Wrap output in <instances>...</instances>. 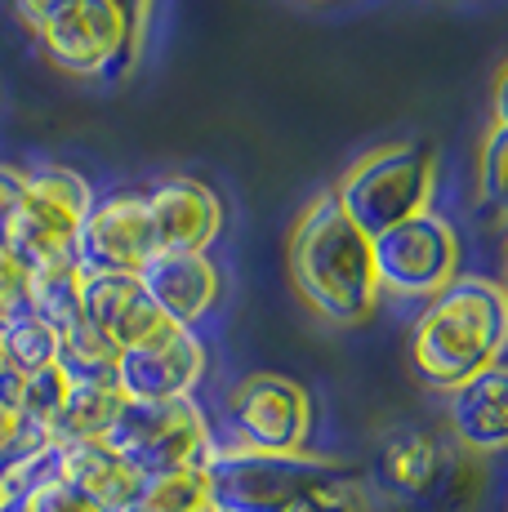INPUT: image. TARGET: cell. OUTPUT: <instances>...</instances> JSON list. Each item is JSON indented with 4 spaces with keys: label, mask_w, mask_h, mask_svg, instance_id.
I'll use <instances>...</instances> for the list:
<instances>
[{
    "label": "cell",
    "mask_w": 508,
    "mask_h": 512,
    "mask_svg": "<svg viewBox=\"0 0 508 512\" xmlns=\"http://www.w3.org/2000/svg\"><path fill=\"white\" fill-rule=\"evenodd\" d=\"M290 512H370V504H366V495H361L357 477H348V481H335V486L312 490L304 504Z\"/></svg>",
    "instance_id": "27"
},
{
    "label": "cell",
    "mask_w": 508,
    "mask_h": 512,
    "mask_svg": "<svg viewBox=\"0 0 508 512\" xmlns=\"http://www.w3.org/2000/svg\"><path fill=\"white\" fill-rule=\"evenodd\" d=\"M103 446L139 477L201 468L205 450L214 446L210 423L192 397L174 401H125L116 410L112 428L103 432Z\"/></svg>",
    "instance_id": "6"
},
{
    "label": "cell",
    "mask_w": 508,
    "mask_h": 512,
    "mask_svg": "<svg viewBox=\"0 0 508 512\" xmlns=\"http://www.w3.org/2000/svg\"><path fill=\"white\" fill-rule=\"evenodd\" d=\"M205 374V343L197 330L161 321L148 339L116 352V388L125 401H174L192 397Z\"/></svg>",
    "instance_id": "9"
},
{
    "label": "cell",
    "mask_w": 508,
    "mask_h": 512,
    "mask_svg": "<svg viewBox=\"0 0 508 512\" xmlns=\"http://www.w3.org/2000/svg\"><path fill=\"white\" fill-rule=\"evenodd\" d=\"M112 5L121 9L125 27H130V45H134V54H139V45H143V32H148V14H152V0H112Z\"/></svg>",
    "instance_id": "30"
},
{
    "label": "cell",
    "mask_w": 508,
    "mask_h": 512,
    "mask_svg": "<svg viewBox=\"0 0 508 512\" xmlns=\"http://www.w3.org/2000/svg\"><path fill=\"white\" fill-rule=\"evenodd\" d=\"M228 446L241 450H304L312 432V397L286 374H246L228 392Z\"/></svg>",
    "instance_id": "8"
},
{
    "label": "cell",
    "mask_w": 508,
    "mask_h": 512,
    "mask_svg": "<svg viewBox=\"0 0 508 512\" xmlns=\"http://www.w3.org/2000/svg\"><path fill=\"white\" fill-rule=\"evenodd\" d=\"M210 512H290L312 490L357 477L344 459L312 450H241L214 441L201 459Z\"/></svg>",
    "instance_id": "3"
},
{
    "label": "cell",
    "mask_w": 508,
    "mask_h": 512,
    "mask_svg": "<svg viewBox=\"0 0 508 512\" xmlns=\"http://www.w3.org/2000/svg\"><path fill=\"white\" fill-rule=\"evenodd\" d=\"M156 254H205L223 228V205L201 179H165L148 196Z\"/></svg>",
    "instance_id": "12"
},
{
    "label": "cell",
    "mask_w": 508,
    "mask_h": 512,
    "mask_svg": "<svg viewBox=\"0 0 508 512\" xmlns=\"http://www.w3.org/2000/svg\"><path fill=\"white\" fill-rule=\"evenodd\" d=\"M130 512H210V495H205L201 468H179V472H161V477H143Z\"/></svg>",
    "instance_id": "21"
},
{
    "label": "cell",
    "mask_w": 508,
    "mask_h": 512,
    "mask_svg": "<svg viewBox=\"0 0 508 512\" xmlns=\"http://www.w3.org/2000/svg\"><path fill=\"white\" fill-rule=\"evenodd\" d=\"M0 361L14 366L18 374L45 370L58 361V334L45 326L41 317H23L14 321L9 330H0Z\"/></svg>",
    "instance_id": "23"
},
{
    "label": "cell",
    "mask_w": 508,
    "mask_h": 512,
    "mask_svg": "<svg viewBox=\"0 0 508 512\" xmlns=\"http://www.w3.org/2000/svg\"><path fill=\"white\" fill-rule=\"evenodd\" d=\"M335 205L366 236H379L415 214L433 210L437 196V152L424 143H388L353 161L335 192Z\"/></svg>",
    "instance_id": "4"
},
{
    "label": "cell",
    "mask_w": 508,
    "mask_h": 512,
    "mask_svg": "<svg viewBox=\"0 0 508 512\" xmlns=\"http://www.w3.org/2000/svg\"><path fill=\"white\" fill-rule=\"evenodd\" d=\"M81 285H85V272L76 268V263H58V268L32 272V317H41L54 334L76 326V321L85 317Z\"/></svg>",
    "instance_id": "19"
},
{
    "label": "cell",
    "mask_w": 508,
    "mask_h": 512,
    "mask_svg": "<svg viewBox=\"0 0 508 512\" xmlns=\"http://www.w3.org/2000/svg\"><path fill=\"white\" fill-rule=\"evenodd\" d=\"M41 45L63 72L76 76H99L116 63L130 67L139 58L130 45V27L112 0H76L41 32Z\"/></svg>",
    "instance_id": "11"
},
{
    "label": "cell",
    "mask_w": 508,
    "mask_h": 512,
    "mask_svg": "<svg viewBox=\"0 0 508 512\" xmlns=\"http://www.w3.org/2000/svg\"><path fill=\"white\" fill-rule=\"evenodd\" d=\"M14 5H18V18H23V23L32 27L36 36H41L45 27H50L54 18L63 14V9H72V5H76V0H14Z\"/></svg>",
    "instance_id": "29"
},
{
    "label": "cell",
    "mask_w": 508,
    "mask_h": 512,
    "mask_svg": "<svg viewBox=\"0 0 508 512\" xmlns=\"http://www.w3.org/2000/svg\"><path fill=\"white\" fill-rule=\"evenodd\" d=\"M18 508H23V512H99L90 499H81L72 486H63L58 477L36 481V486L18 499Z\"/></svg>",
    "instance_id": "26"
},
{
    "label": "cell",
    "mask_w": 508,
    "mask_h": 512,
    "mask_svg": "<svg viewBox=\"0 0 508 512\" xmlns=\"http://www.w3.org/2000/svg\"><path fill=\"white\" fill-rule=\"evenodd\" d=\"M134 281L143 285V294L152 299V308L174 326L197 330V321L219 303V268L210 254H152Z\"/></svg>",
    "instance_id": "13"
},
{
    "label": "cell",
    "mask_w": 508,
    "mask_h": 512,
    "mask_svg": "<svg viewBox=\"0 0 508 512\" xmlns=\"http://www.w3.org/2000/svg\"><path fill=\"white\" fill-rule=\"evenodd\" d=\"M446 472H451V450H446L442 437H433L424 428L393 432L375 455L379 490H388L393 499H406V504L433 499L446 486Z\"/></svg>",
    "instance_id": "14"
},
{
    "label": "cell",
    "mask_w": 508,
    "mask_h": 512,
    "mask_svg": "<svg viewBox=\"0 0 508 512\" xmlns=\"http://www.w3.org/2000/svg\"><path fill=\"white\" fill-rule=\"evenodd\" d=\"M32 317V272L0 250V330Z\"/></svg>",
    "instance_id": "25"
},
{
    "label": "cell",
    "mask_w": 508,
    "mask_h": 512,
    "mask_svg": "<svg viewBox=\"0 0 508 512\" xmlns=\"http://www.w3.org/2000/svg\"><path fill=\"white\" fill-rule=\"evenodd\" d=\"M23 205H18L14 223L5 236V254L18 259L27 272L58 268V263H76V232H81L85 214L94 205L90 183L67 165H41V170H23Z\"/></svg>",
    "instance_id": "5"
},
{
    "label": "cell",
    "mask_w": 508,
    "mask_h": 512,
    "mask_svg": "<svg viewBox=\"0 0 508 512\" xmlns=\"http://www.w3.org/2000/svg\"><path fill=\"white\" fill-rule=\"evenodd\" d=\"M81 312L116 352L139 343V339H148V334L165 321L134 277H85Z\"/></svg>",
    "instance_id": "17"
},
{
    "label": "cell",
    "mask_w": 508,
    "mask_h": 512,
    "mask_svg": "<svg viewBox=\"0 0 508 512\" xmlns=\"http://www.w3.org/2000/svg\"><path fill=\"white\" fill-rule=\"evenodd\" d=\"M67 388H72V379L58 370V361H54V366H45V370L27 374V379H23V406H18L23 437L50 441L54 419H58V410H63V401H67Z\"/></svg>",
    "instance_id": "22"
},
{
    "label": "cell",
    "mask_w": 508,
    "mask_h": 512,
    "mask_svg": "<svg viewBox=\"0 0 508 512\" xmlns=\"http://www.w3.org/2000/svg\"><path fill=\"white\" fill-rule=\"evenodd\" d=\"M54 477L63 486H72L81 499H90L99 512H130L134 495H139V481H143L103 441H67V446H58Z\"/></svg>",
    "instance_id": "16"
},
{
    "label": "cell",
    "mask_w": 508,
    "mask_h": 512,
    "mask_svg": "<svg viewBox=\"0 0 508 512\" xmlns=\"http://www.w3.org/2000/svg\"><path fill=\"white\" fill-rule=\"evenodd\" d=\"M504 183H508V121H491L482 147H477V192H482L486 210L504 205Z\"/></svg>",
    "instance_id": "24"
},
{
    "label": "cell",
    "mask_w": 508,
    "mask_h": 512,
    "mask_svg": "<svg viewBox=\"0 0 508 512\" xmlns=\"http://www.w3.org/2000/svg\"><path fill=\"white\" fill-rule=\"evenodd\" d=\"M0 512H23V508H18V504H5V508H0Z\"/></svg>",
    "instance_id": "33"
},
{
    "label": "cell",
    "mask_w": 508,
    "mask_h": 512,
    "mask_svg": "<svg viewBox=\"0 0 508 512\" xmlns=\"http://www.w3.org/2000/svg\"><path fill=\"white\" fill-rule=\"evenodd\" d=\"M58 370L67 374L72 383L85 379H112L116 370V348L103 339L90 321H76V326L58 330Z\"/></svg>",
    "instance_id": "20"
},
{
    "label": "cell",
    "mask_w": 508,
    "mask_h": 512,
    "mask_svg": "<svg viewBox=\"0 0 508 512\" xmlns=\"http://www.w3.org/2000/svg\"><path fill=\"white\" fill-rule=\"evenodd\" d=\"M18 441H23V423H18V415L0 410V450H14Z\"/></svg>",
    "instance_id": "32"
},
{
    "label": "cell",
    "mask_w": 508,
    "mask_h": 512,
    "mask_svg": "<svg viewBox=\"0 0 508 512\" xmlns=\"http://www.w3.org/2000/svg\"><path fill=\"white\" fill-rule=\"evenodd\" d=\"M23 187H27V174L23 170H14V165H0V250H5L9 223H14L18 205H23Z\"/></svg>",
    "instance_id": "28"
},
{
    "label": "cell",
    "mask_w": 508,
    "mask_h": 512,
    "mask_svg": "<svg viewBox=\"0 0 508 512\" xmlns=\"http://www.w3.org/2000/svg\"><path fill=\"white\" fill-rule=\"evenodd\" d=\"M446 419L459 446L477 450V455H495L508 441V374L504 366H486L473 379L455 383L451 401H446Z\"/></svg>",
    "instance_id": "15"
},
{
    "label": "cell",
    "mask_w": 508,
    "mask_h": 512,
    "mask_svg": "<svg viewBox=\"0 0 508 512\" xmlns=\"http://www.w3.org/2000/svg\"><path fill=\"white\" fill-rule=\"evenodd\" d=\"M125 406L116 379H85L67 388V401L54 419L50 441L67 446V441H103V432L112 428L116 410Z\"/></svg>",
    "instance_id": "18"
},
{
    "label": "cell",
    "mask_w": 508,
    "mask_h": 512,
    "mask_svg": "<svg viewBox=\"0 0 508 512\" xmlns=\"http://www.w3.org/2000/svg\"><path fill=\"white\" fill-rule=\"evenodd\" d=\"M290 277L295 290L335 326H357L375 312L379 281L370 263V236L335 205V196H312L290 232Z\"/></svg>",
    "instance_id": "1"
},
{
    "label": "cell",
    "mask_w": 508,
    "mask_h": 512,
    "mask_svg": "<svg viewBox=\"0 0 508 512\" xmlns=\"http://www.w3.org/2000/svg\"><path fill=\"white\" fill-rule=\"evenodd\" d=\"M370 263L379 290L402 299H433L459 277V236L442 214L428 210L370 236Z\"/></svg>",
    "instance_id": "7"
},
{
    "label": "cell",
    "mask_w": 508,
    "mask_h": 512,
    "mask_svg": "<svg viewBox=\"0 0 508 512\" xmlns=\"http://www.w3.org/2000/svg\"><path fill=\"white\" fill-rule=\"evenodd\" d=\"M504 330L508 303L500 285L486 277H455L419 312L415 334H410V357L433 388L451 392L455 383L500 361Z\"/></svg>",
    "instance_id": "2"
},
{
    "label": "cell",
    "mask_w": 508,
    "mask_h": 512,
    "mask_svg": "<svg viewBox=\"0 0 508 512\" xmlns=\"http://www.w3.org/2000/svg\"><path fill=\"white\" fill-rule=\"evenodd\" d=\"M23 379L27 374L0 361V410H9V415H18V406H23Z\"/></svg>",
    "instance_id": "31"
},
{
    "label": "cell",
    "mask_w": 508,
    "mask_h": 512,
    "mask_svg": "<svg viewBox=\"0 0 508 512\" xmlns=\"http://www.w3.org/2000/svg\"><path fill=\"white\" fill-rule=\"evenodd\" d=\"M152 254L148 201L139 192H112L94 201L76 232V268L85 277H134Z\"/></svg>",
    "instance_id": "10"
}]
</instances>
